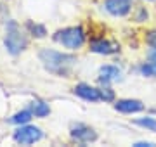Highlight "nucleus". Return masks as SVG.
Here are the masks:
<instances>
[{"instance_id":"f257e3e1","label":"nucleus","mask_w":156,"mask_h":147,"mask_svg":"<svg viewBox=\"0 0 156 147\" xmlns=\"http://www.w3.org/2000/svg\"><path fill=\"white\" fill-rule=\"evenodd\" d=\"M40 61L49 73L59 74V76H68L71 68L75 66V62H76V57L69 56V54L50 50V49H44V50H40Z\"/></svg>"},{"instance_id":"f03ea898","label":"nucleus","mask_w":156,"mask_h":147,"mask_svg":"<svg viewBox=\"0 0 156 147\" xmlns=\"http://www.w3.org/2000/svg\"><path fill=\"white\" fill-rule=\"evenodd\" d=\"M54 40H56L57 43L64 45L66 49L75 50V49H80V47L83 45L85 33H83V29L80 28V26H71V28L59 29V31L54 35Z\"/></svg>"},{"instance_id":"7ed1b4c3","label":"nucleus","mask_w":156,"mask_h":147,"mask_svg":"<svg viewBox=\"0 0 156 147\" xmlns=\"http://www.w3.org/2000/svg\"><path fill=\"white\" fill-rule=\"evenodd\" d=\"M5 47L12 56L21 54V52L24 50V47H26V38H24V35L21 33L17 23H14V21H9V24H7Z\"/></svg>"},{"instance_id":"20e7f679","label":"nucleus","mask_w":156,"mask_h":147,"mask_svg":"<svg viewBox=\"0 0 156 147\" xmlns=\"http://www.w3.org/2000/svg\"><path fill=\"white\" fill-rule=\"evenodd\" d=\"M42 130L38 126H31V125H24V126H19L16 132H14V140L21 145H30V144H35L42 138Z\"/></svg>"},{"instance_id":"39448f33","label":"nucleus","mask_w":156,"mask_h":147,"mask_svg":"<svg viewBox=\"0 0 156 147\" xmlns=\"http://www.w3.org/2000/svg\"><path fill=\"white\" fill-rule=\"evenodd\" d=\"M71 137L75 140H78L80 144H89V142H94L97 138V133L87 125L76 123L71 126Z\"/></svg>"},{"instance_id":"423d86ee","label":"nucleus","mask_w":156,"mask_h":147,"mask_svg":"<svg viewBox=\"0 0 156 147\" xmlns=\"http://www.w3.org/2000/svg\"><path fill=\"white\" fill-rule=\"evenodd\" d=\"M90 50L95 52V54L109 56V54H115V52L120 50V45L116 42H109V40H92L90 42Z\"/></svg>"},{"instance_id":"0eeeda50","label":"nucleus","mask_w":156,"mask_h":147,"mask_svg":"<svg viewBox=\"0 0 156 147\" xmlns=\"http://www.w3.org/2000/svg\"><path fill=\"white\" fill-rule=\"evenodd\" d=\"M130 0H106V11L113 16H125L130 12Z\"/></svg>"},{"instance_id":"6e6552de","label":"nucleus","mask_w":156,"mask_h":147,"mask_svg":"<svg viewBox=\"0 0 156 147\" xmlns=\"http://www.w3.org/2000/svg\"><path fill=\"white\" fill-rule=\"evenodd\" d=\"M115 109L120 111V113L125 114H132V113H139L144 109V104L140 101H135V99H122L115 104Z\"/></svg>"},{"instance_id":"1a4fd4ad","label":"nucleus","mask_w":156,"mask_h":147,"mask_svg":"<svg viewBox=\"0 0 156 147\" xmlns=\"http://www.w3.org/2000/svg\"><path fill=\"white\" fill-rule=\"evenodd\" d=\"M75 94H76L78 97L85 99V101H90V102L101 101V92H99V88H94V87L87 85V83H80V85L75 87Z\"/></svg>"},{"instance_id":"9d476101","label":"nucleus","mask_w":156,"mask_h":147,"mask_svg":"<svg viewBox=\"0 0 156 147\" xmlns=\"http://www.w3.org/2000/svg\"><path fill=\"white\" fill-rule=\"evenodd\" d=\"M120 80V69L116 66H102L99 71V81L101 83H109Z\"/></svg>"},{"instance_id":"9b49d317","label":"nucleus","mask_w":156,"mask_h":147,"mask_svg":"<svg viewBox=\"0 0 156 147\" xmlns=\"http://www.w3.org/2000/svg\"><path fill=\"white\" fill-rule=\"evenodd\" d=\"M30 111L35 114V116H38V118H44L47 114L50 113V108L42 101H33L31 102V106H30Z\"/></svg>"},{"instance_id":"f8f14e48","label":"nucleus","mask_w":156,"mask_h":147,"mask_svg":"<svg viewBox=\"0 0 156 147\" xmlns=\"http://www.w3.org/2000/svg\"><path fill=\"white\" fill-rule=\"evenodd\" d=\"M31 116H33V113L30 111V109H24V111H21V113H17L12 116V123H16V125H26L31 119Z\"/></svg>"},{"instance_id":"ddd939ff","label":"nucleus","mask_w":156,"mask_h":147,"mask_svg":"<svg viewBox=\"0 0 156 147\" xmlns=\"http://www.w3.org/2000/svg\"><path fill=\"white\" fill-rule=\"evenodd\" d=\"M28 29L35 35V36H38V38H44L45 35H47V31H45V26H42V24H33L31 21L28 23Z\"/></svg>"},{"instance_id":"4468645a","label":"nucleus","mask_w":156,"mask_h":147,"mask_svg":"<svg viewBox=\"0 0 156 147\" xmlns=\"http://www.w3.org/2000/svg\"><path fill=\"white\" fill-rule=\"evenodd\" d=\"M140 73L144 74V76H156V61L142 64L140 66Z\"/></svg>"},{"instance_id":"2eb2a0df","label":"nucleus","mask_w":156,"mask_h":147,"mask_svg":"<svg viewBox=\"0 0 156 147\" xmlns=\"http://www.w3.org/2000/svg\"><path fill=\"white\" fill-rule=\"evenodd\" d=\"M140 126H146V128H151V130H156V121L153 118H146V119H137L135 121Z\"/></svg>"},{"instance_id":"dca6fc26","label":"nucleus","mask_w":156,"mask_h":147,"mask_svg":"<svg viewBox=\"0 0 156 147\" xmlns=\"http://www.w3.org/2000/svg\"><path fill=\"white\" fill-rule=\"evenodd\" d=\"M101 99L102 101H106V102H111L113 99H115V94H113L111 88H101Z\"/></svg>"},{"instance_id":"f3484780","label":"nucleus","mask_w":156,"mask_h":147,"mask_svg":"<svg viewBox=\"0 0 156 147\" xmlns=\"http://www.w3.org/2000/svg\"><path fill=\"white\" fill-rule=\"evenodd\" d=\"M147 43L156 49V31H151V33L147 35Z\"/></svg>"},{"instance_id":"a211bd4d","label":"nucleus","mask_w":156,"mask_h":147,"mask_svg":"<svg viewBox=\"0 0 156 147\" xmlns=\"http://www.w3.org/2000/svg\"><path fill=\"white\" fill-rule=\"evenodd\" d=\"M135 147H154V144H151V142H137Z\"/></svg>"}]
</instances>
